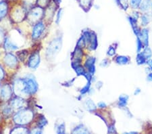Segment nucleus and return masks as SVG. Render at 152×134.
Returning <instances> with one entry per match:
<instances>
[{
    "instance_id": "f257e3e1",
    "label": "nucleus",
    "mask_w": 152,
    "mask_h": 134,
    "mask_svg": "<svg viewBox=\"0 0 152 134\" xmlns=\"http://www.w3.org/2000/svg\"><path fill=\"white\" fill-rule=\"evenodd\" d=\"M26 83L28 93H35L37 89V85L35 81L32 79H28L26 81Z\"/></svg>"
},
{
    "instance_id": "f03ea898",
    "label": "nucleus",
    "mask_w": 152,
    "mask_h": 134,
    "mask_svg": "<svg viewBox=\"0 0 152 134\" xmlns=\"http://www.w3.org/2000/svg\"><path fill=\"white\" fill-rule=\"evenodd\" d=\"M43 29H44V26L42 23H39L37 24L33 29V37L34 39L39 37L41 35V34L42 33Z\"/></svg>"
},
{
    "instance_id": "7ed1b4c3",
    "label": "nucleus",
    "mask_w": 152,
    "mask_h": 134,
    "mask_svg": "<svg viewBox=\"0 0 152 134\" xmlns=\"http://www.w3.org/2000/svg\"><path fill=\"white\" fill-rule=\"evenodd\" d=\"M39 56L38 53H35L31 57L29 60V67L31 68H35L39 64Z\"/></svg>"
},
{
    "instance_id": "20e7f679",
    "label": "nucleus",
    "mask_w": 152,
    "mask_h": 134,
    "mask_svg": "<svg viewBox=\"0 0 152 134\" xmlns=\"http://www.w3.org/2000/svg\"><path fill=\"white\" fill-rule=\"evenodd\" d=\"M59 48H60V42H59V41H54L53 43H51V45L50 46H49L48 53H50V54H53V53H54L56 52H57L59 50Z\"/></svg>"
},
{
    "instance_id": "39448f33",
    "label": "nucleus",
    "mask_w": 152,
    "mask_h": 134,
    "mask_svg": "<svg viewBox=\"0 0 152 134\" xmlns=\"http://www.w3.org/2000/svg\"><path fill=\"white\" fill-rule=\"evenodd\" d=\"M138 37L141 39V40L143 41V43L146 46H148V43H149L148 30H147V29H143V30L140 33V35H139V36Z\"/></svg>"
},
{
    "instance_id": "423d86ee",
    "label": "nucleus",
    "mask_w": 152,
    "mask_h": 134,
    "mask_svg": "<svg viewBox=\"0 0 152 134\" xmlns=\"http://www.w3.org/2000/svg\"><path fill=\"white\" fill-rule=\"evenodd\" d=\"M94 62H95V58H89V59L86 62L85 66L87 68L90 72L94 73L95 71V67H94Z\"/></svg>"
},
{
    "instance_id": "0eeeda50",
    "label": "nucleus",
    "mask_w": 152,
    "mask_h": 134,
    "mask_svg": "<svg viewBox=\"0 0 152 134\" xmlns=\"http://www.w3.org/2000/svg\"><path fill=\"white\" fill-rule=\"evenodd\" d=\"M151 6V0H144L140 5L141 10L142 11H147L150 8Z\"/></svg>"
},
{
    "instance_id": "6e6552de",
    "label": "nucleus",
    "mask_w": 152,
    "mask_h": 134,
    "mask_svg": "<svg viewBox=\"0 0 152 134\" xmlns=\"http://www.w3.org/2000/svg\"><path fill=\"white\" fill-rule=\"evenodd\" d=\"M129 97L126 95H122L119 97V103L118 105L121 107H125L127 104V100H128Z\"/></svg>"
},
{
    "instance_id": "1a4fd4ad",
    "label": "nucleus",
    "mask_w": 152,
    "mask_h": 134,
    "mask_svg": "<svg viewBox=\"0 0 152 134\" xmlns=\"http://www.w3.org/2000/svg\"><path fill=\"white\" fill-rule=\"evenodd\" d=\"M116 62L118 64H126L129 62V59L128 57L121 56H118L116 58Z\"/></svg>"
},
{
    "instance_id": "9d476101",
    "label": "nucleus",
    "mask_w": 152,
    "mask_h": 134,
    "mask_svg": "<svg viewBox=\"0 0 152 134\" xmlns=\"http://www.w3.org/2000/svg\"><path fill=\"white\" fill-rule=\"evenodd\" d=\"M6 62H7V64H8L10 66H14L16 64V59L15 58V57H14L12 55L8 54L6 57Z\"/></svg>"
},
{
    "instance_id": "9b49d317",
    "label": "nucleus",
    "mask_w": 152,
    "mask_h": 134,
    "mask_svg": "<svg viewBox=\"0 0 152 134\" xmlns=\"http://www.w3.org/2000/svg\"><path fill=\"white\" fill-rule=\"evenodd\" d=\"M141 53L143 55V56L145 58V59H149L152 56V52H151V49L148 47H146L145 48L144 51Z\"/></svg>"
},
{
    "instance_id": "f8f14e48",
    "label": "nucleus",
    "mask_w": 152,
    "mask_h": 134,
    "mask_svg": "<svg viewBox=\"0 0 152 134\" xmlns=\"http://www.w3.org/2000/svg\"><path fill=\"white\" fill-rule=\"evenodd\" d=\"M85 106H86V108H87V110H89V111H94V110L96 108V107H95L94 102H93L91 100H88L86 101Z\"/></svg>"
},
{
    "instance_id": "ddd939ff",
    "label": "nucleus",
    "mask_w": 152,
    "mask_h": 134,
    "mask_svg": "<svg viewBox=\"0 0 152 134\" xmlns=\"http://www.w3.org/2000/svg\"><path fill=\"white\" fill-rule=\"evenodd\" d=\"M81 56H82V52L80 50V49L79 48H78L77 50H76V52L74 53V56H73V58L77 61H80V59H81Z\"/></svg>"
},
{
    "instance_id": "4468645a",
    "label": "nucleus",
    "mask_w": 152,
    "mask_h": 134,
    "mask_svg": "<svg viewBox=\"0 0 152 134\" xmlns=\"http://www.w3.org/2000/svg\"><path fill=\"white\" fill-rule=\"evenodd\" d=\"M92 0H80V4L84 8H89L91 5Z\"/></svg>"
},
{
    "instance_id": "2eb2a0df",
    "label": "nucleus",
    "mask_w": 152,
    "mask_h": 134,
    "mask_svg": "<svg viewBox=\"0 0 152 134\" xmlns=\"http://www.w3.org/2000/svg\"><path fill=\"white\" fill-rule=\"evenodd\" d=\"M145 58L142 53H139L137 56V62L138 64H143L145 63Z\"/></svg>"
},
{
    "instance_id": "dca6fc26",
    "label": "nucleus",
    "mask_w": 152,
    "mask_h": 134,
    "mask_svg": "<svg viewBox=\"0 0 152 134\" xmlns=\"http://www.w3.org/2000/svg\"><path fill=\"white\" fill-rule=\"evenodd\" d=\"M142 0H131V5L133 8H137L140 6Z\"/></svg>"
},
{
    "instance_id": "f3484780",
    "label": "nucleus",
    "mask_w": 152,
    "mask_h": 134,
    "mask_svg": "<svg viewBox=\"0 0 152 134\" xmlns=\"http://www.w3.org/2000/svg\"><path fill=\"white\" fill-rule=\"evenodd\" d=\"M75 70H76V72H77V74L78 75H85V70L83 68L81 67V66L80 65H77V67H75Z\"/></svg>"
},
{
    "instance_id": "a211bd4d",
    "label": "nucleus",
    "mask_w": 152,
    "mask_h": 134,
    "mask_svg": "<svg viewBox=\"0 0 152 134\" xmlns=\"http://www.w3.org/2000/svg\"><path fill=\"white\" fill-rule=\"evenodd\" d=\"M149 23V18L148 15L144 14L141 16V23L143 26H146Z\"/></svg>"
},
{
    "instance_id": "6ab92c4d",
    "label": "nucleus",
    "mask_w": 152,
    "mask_h": 134,
    "mask_svg": "<svg viewBox=\"0 0 152 134\" xmlns=\"http://www.w3.org/2000/svg\"><path fill=\"white\" fill-rule=\"evenodd\" d=\"M118 4L121 5L122 8L124 10H126L129 7V3L128 0H119Z\"/></svg>"
},
{
    "instance_id": "aec40b11",
    "label": "nucleus",
    "mask_w": 152,
    "mask_h": 134,
    "mask_svg": "<svg viewBox=\"0 0 152 134\" xmlns=\"http://www.w3.org/2000/svg\"><path fill=\"white\" fill-rule=\"evenodd\" d=\"M23 103V102L20 100L16 99V100H14L13 104H14V106L16 107V108H20V107H21Z\"/></svg>"
},
{
    "instance_id": "412c9836",
    "label": "nucleus",
    "mask_w": 152,
    "mask_h": 134,
    "mask_svg": "<svg viewBox=\"0 0 152 134\" xmlns=\"http://www.w3.org/2000/svg\"><path fill=\"white\" fill-rule=\"evenodd\" d=\"M137 51H138V52H140V50H141V48H143L142 46H143V44H142V41L141 40V39L139 37H137Z\"/></svg>"
},
{
    "instance_id": "4be33fe9",
    "label": "nucleus",
    "mask_w": 152,
    "mask_h": 134,
    "mask_svg": "<svg viewBox=\"0 0 152 134\" xmlns=\"http://www.w3.org/2000/svg\"><path fill=\"white\" fill-rule=\"evenodd\" d=\"M6 46L9 49H11V50H15V49L17 48L16 46L12 44L10 42H9L8 41H7V44L6 43Z\"/></svg>"
},
{
    "instance_id": "5701e85b",
    "label": "nucleus",
    "mask_w": 152,
    "mask_h": 134,
    "mask_svg": "<svg viewBox=\"0 0 152 134\" xmlns=\"http://www.w3.org/2000/svg\"><path fill=\"white\" fill-rule=\"evenodd\" d=\"M89 86H90V82L89 81V83H88V84L86 85V87H85L84 88H83L82 90H81V93L82 94H85L88 91V89H89Z\"/></svg>"
},
{
    "instance_id": "b1692460",
    "label": "nucleus",
    "mask_w": 152,
    "mask_h": 134,
    "mask_svg": "<svg viewBox=\"0 0 152 134\" xmlns=\"http://www.w3.org/2000/svg\"><path fill=\"white\" fill-rule=\"evenodd\" d=\"M107 54H108L109 56H113V55H114L115 54V50H114V48H110V49H109V50H108V53H107Z\"/></svg>"
},
{
    "instance_id": "393cba45",
    "label": "nucleus",
    "mask_w": 152,
    "mask_h": 134,
    "mask_svg": "<svg viewBox=\"0 0 152 134\" xmlns=\"http://www.w3.org/2000/svg\"><path fill=\"white\" fill-rule=\"evenodd\" d=\"M115 127L114 126H111L110 127V130H108V133H114V132H116V131H115Z\"/></svg>"
},
{
    "instance_id": "a878e982",
    "label": "nucleus",
    "mask_w": 152,
    "mask_h": 134,
    "mask_svg": "<svg viewBox=\"0 0 152 134\" xmlns=\"http://www.w3.org/2000/svg\"><path fill=\"white\" fill-rule=\"evenodd\" d=\"M98 106H99V107H101V108H104V107L106 106V105H105V104L104 103V102H99V103L98 104Z\"/></svg>"
},
{
    "instance_id": "bb28decb",
    "label": "nucleus",
    "mask_w": 152,
    "mask_h": 134,
    "mask_svg": "<svg viewBox=\"0 0 152 134\" xmlns=\"http://www.w3.org/2000/svg\"><path fill=\"white\" fill-rule=\"evenodd\" d=\"M148 64L149 66V67H150V69L152 70V60H149L148 61Z\"/></svg>"
},
{
    "instance_id": "cd10ccee",
    "label": "nucleus",
    "mask_w": 152,
    "mask_h": 134,
    "mask_svg": "<svg viewBox=\"0 0 152 134\" xmlns=\"http://www.w3.org/2000/svg\"><path fill=\"white\" fill-rule=\"evenodd\" d=\"M148 80L149 81H152V73H149L148 75Z\"/></svg>"
},
{
    "instance_id": "c85d7f7f",
    "label": "nucleus",
    "mask_w": 152,
    "mask_h": 134,
    "mask_svg": "<svg viewBox=\"0 0 152 134\" xmlns=\"http://www.w3.org/2000/svg\"><path fill=\"white\" fill-rule=\"evenodd\" d=\"M102 63V64H101V65L102 66V67H105V66L107 64V60H104Z\"/></svg>"
},
{
    "instance_id": "c756f323",
    "label": "nucleus",
    "mask_w": 152,
    "mask_h": 134,
    "mask_svg": "<svg viewBox=\"0 0 152 134\" xmlns=\"http://www.w3.org/2000/svg\"><path fill=\"white\" fill-rule=\"evenodd\" d=\"M140 92H141L140 89H137L135 90V92H134V95L139 94V93H140Z\"/></svg>"
},
{
    "instance_id": "7c9ffc66",
    "label": "nucleus",
    "mask_w": 152,
    "mask_h": 134,
    "mask_svg": "<svg viewBox=\"0 0 152 134\" xmlns=\"http://www.w3.org/2000/svg\"><path fill=\"white\" fill-rule=\"evenodd\" d=\"M151 8H152V3H151Z\"/></svg>"
}]
</instances>
